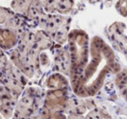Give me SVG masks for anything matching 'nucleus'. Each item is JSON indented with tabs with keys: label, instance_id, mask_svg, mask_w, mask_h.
<instances>
[{
	"label": "nucleus",
	"instance_id": "20e7f679",
	"mask_svg": "<svg viewBox=\"0 0 127 119\" xmlns=\"http://www.w3.org/2000/svg\"><path fill=\"white\" fill-rule=\"evenodd\" d=\"M64 111L69 115L70 114L83 115L86 111V106L83 100L79 99V98H69Z\"/></svg>",
	"mask_w": 127,
	"mask_h": 119
},
{
	"label": "nucleus",
	"instance_id": "9d476101",
	"mask_svg": "<svg viewBox=\"0 0 127 119\" xmlns=\"http://www.w3.org/2000/svg\"><path fill=\"white\" fill-rule=\"evenodd\" d=\"M72 5L71 0H60L58 5V10L61 13H67Z\"/></svg>",
	"mask_w": 127,
	"mask_h": 119
},
{
	"label": "nucleus",
	"instance_id": "ddd939ff",
	"mask_svg": "<svg viewBox=\"0 0 127 119\" xmlns=\"http://www.w3.org/2000/svg\"><path fill=\"white\" fill-rule=\"evenodd\" d=\"M68 119H85L82 115H78V114H70Z\"/></svg>",
	"mask_w": 127,
	"mask_h": 119
},
{
	"label": "nucleus",
	"instance_id": "f03ea898",
	"mask_svg": "<svg viewBox=\"0 0 127 119\" xmlns=\"http://www.w3.org/2000/svg\"><path fill=\"white\" fill-rule=\"evenodd\" d=\"M55 68L57 70L64 74H69L71 65V55L67 51H60L54 59Z\"/></svg>",
	"mask_w": 127,
	"mask_h": 119
},
{
	"label": "nucleus",
	"instance_id": "39448f33",
	"mask_svg": "<svg viewBox=\"0 0 127 119\" xmlns=\"http://www.w3.org/2000/svg\"><path fill=\"white\" fill-rule=\"evenodd\" d=\"M115 84L120 96L127 101V69L122 70L117 75Z\"/></svg>",
	"mask_w": 127,
	"mask_h": 119
},
{
	"label": "nucleus",
	"instance_id": "dca6fc26",
	"mask_svg": "<svg viewBox=\"0 0 127 119\" xmlns=\"http://www.w3.org/2000/svg\"></svg>",
	"mask_w": 127,
	"mask_h": 119
},
{
	"label": "nucleus",
	"instance_id": "6e6552de",
	"mask_svg": "<svg viewBox=\"0 0 127 119\" xmlns=\"http://www.w3.org/2000/svg\"><path fill=\"white\" fill-rule=\"evenodd\" d=\"M31 0H15L11 4V6L16 11L25 15L31 7Z\"/></svg>",
	"mask_w": 127,
	"mask_h": 119
},
{
	"label": "nucleus",
	"instance_id": "2eb2a0df",
	"mask_svg": "<svg viewBox=\"0 0 127 119\" xmlns=\"http://www.w3.org/2000/svg\"><path fill=\"white\" fill-rule=\"evenodd\" d=\"M0 119H1V117H0Z\"/></svg>",
	"mask_w": 127,
	"mask_h": 119
},
{
	"label": "nucleus",
	"instance_id": "4468645a",
	"mask_svg": "<svg viewBox=\"0 0 127 119\" xmlns=\"http://www.w3.org/2000/svg\"><path fill=\"white\" fill-rule=\"evenodd\" d=\"M4 105V102H3V100H2V98L0 97V109L2 108V106Z\"/></svg>",
	"mask_w": 127,
	"mask_h": 119
},
{
	"label": "nucleus",
	"instance_id": "f8f14e48",
	"mask_svg": "<svg viewBox=\"0 0 127 119\" xmlns=\"http://www.w3.org/2000/svg\"><path fill=\"white\" fill-rule=\"evenodd\" d=\"M116 8L122 16H127V0H119L117 3Z\"/></svg>",
	"mask_w": 127,
	"mask_h": 119
},
{
	"label": "nucleus",
	"instance_id": "7ed1b4c3",
	"mask_svg": "<svg viewBox=\"0 0 127 119\" xmlns=\"http://www.w3.org/2000/svg\"><path fill=\"white\" fill-rule=\"evenodd\" d=\"M17 34L10 29L0 28V46L9 49L17 43Z\"/></svg>",
	"mask_w": 127,
	"mask_h": 119
},
{
	"label": "nucleus",
	"instance_id": "9b49d317",
	"mask_svg": "<svg viewBox=\"0 0 127 119\" xmlns=\"http://www.w3.org/2000/svg\"><path fill=\"white\" fill-rule=\"evenodd\" d=\"M13 110H14V106L10 104H4L2 106V108L0 109V112L6 118H10V117H12V115L14 114Z\"/></svg>",
	"mask_w": 127,
	"mask_h": 119
},
{
	"label": "nucleus",
	"instance_id": "423d86ee",
	"mask_svg": "<svg viewBox=\"0 0 127 119\" xmlns=\"http://www.w3.org/2000/svg\"><path fill=\"white\" fill-rule=\"evenodd\" d=\"M47 86L52 90L55 89H64L65 90L68 88L67 81L61 75H53L51 76L48 81Z\"/></svg>",
	"mask_w": 127,
	"mask_h": 119
},
{
	"label": "nucleus",
	"instance_id": "0eeeda50",
	"mask_svg": "<svg viewBox=\"0 0 127 119\" xmlns=\"http://www.w3.org/2000/svg\"><path fill=\"white\" fill-rule=\"evenodd\" d=\"M36 36V45L40 50H44L49 48L51 46V38L49 37L46 32H37L35 34Z\"/></svg>",
	"mask_w": 127,
	"mask_h": 119
},
{
	"label": "nucleus",
	"instance_id": "f257e3e1",
	"mask_svg": "<svg viewBox=\"0 0 127 119\" xmlns=\"http://www.w3.org/2000/svg\"><path fill=\"white\" fill-rule=\"evenodd\" d=\"M69 97L66 91L64 89H55L47 93L44 101V108L50 110H64L68 103Z\"/></svg>",
	"mask_w": 127,
	"mask_h": 119
},
{
	"label": "nucleus",
	"instance_id": "1a4fd4ad",
	"mask_svg": "<svg viewBox=\"0 0 127 119\" xmlns=\"http://www.w3.org/2000/svg\"><path fill=\"white\" fill-rule=\"evenodd\" d=\"M14 16H15L14 12H11V10L0 7V24L7 22L8 20L11 19Z\"/></svg>",
	"mask_w": 127,
	"mask_h": 119
}]
</instances>
